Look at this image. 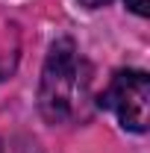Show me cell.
<instances>
[{"mask_svg":"<svg viewBox=\"0 0 150 153\" xmlns=\"http://www.w3.org/2000/svg\"><path fill=\"white\" fill-rule=\"evenodd\" d=\"M100 106L109 109L124 130L144 133L150 118V76L144 71H118L100 97Z\"/></svg>","mask_w":150,"mask_h":153,"instance_id":"7a4b0ae2","label":"cell"},{"mask_svg":"<svg viewBox=\"0 0 150 153\" xmlns=\"http://www.w3.org/2000/svg\"><path fill=\"white\" fill-rule=\"evenodd\" d=\"M124 3L130 6V9L135 12V15H138V18H144V15L150 12V9H147V0H124Z\"/></svg>","mask_w":150,"mask_h":153,"instance_id":"3957f363","label":"cell"},{"mask_svg":"<svg viewBox=\"0 0 150 153\" xmlns=\"http://www.w3.org/2000/svg\"><path fill=\"white\" fill-rule=\"evenodd\" d=\"M85 9H100V6H106V3H112V0H79Z\"/></svg>","mask_w":150,"mask_h":153,"instance_id":"277c9868","label":"cell"},{"mask_svg":"<svg viewBox=\"0 0 150 153\" xmlns=\"http://www.w3.org/2000/svg\"><path fill=\"white\" fill-rule=\"evenodd\" d=\"M88 88V76L82 74V59L71 38H59L50 44V53L41 71L38 109L50 124H65L76 115L82 94Z\"/></svg>","mask_w":150,"mask_h":153,"instance_id":"6da1fadb","label":"cell"}]
</instances>
